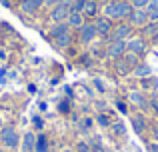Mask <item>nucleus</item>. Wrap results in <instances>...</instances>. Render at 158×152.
<instances>
[{
  "label": "nucleus",
  "mask_w": 158,
  "mask_h": 152,
  "mask_svg": "<svg viewBox=\"0 0 158 152\" xmlns=\"http://www.w3.org/2000/svg\"><path fill=\"white\" fill-rule=\"evenodd\" d=\"M126 50L132 52V54H140V52H144V40L140 38H130L126 42Z\"/></svg>",
  "instance_id": "12"
},
{
  "label": "nucleus",
  "mask_w": 158,
  "mask_h": 152,
  "mask_svg": "<svg viewBox=\"0 0 158 152\" xmlns=\"http://www.w3.org/2000/svg\"><path fill=\"white\" fill-rule=\"evenodd\" d=\"M132 126H134V130L138 134H142L144 130H146V120H144V116H134L132 118Z\"/></svg>",
  "instance_id": "17"
},
{
  "label": "nucleus",
  "mask_w": 158,
  "mask_h": 152,
  "mask_svg": "<svg viewBox=\"0 0 158 152\" xmlns=\"http://www.w3.org/2000/svg\"><path fill=\"white\" fill-rule=\"evenodd\" d=\"M134 62H136V54H128L126 56V60H118V70L122 72V74H126L128 70H130V66H134Z\"/></svg>",
  "instance_id": "13"
},
{
  "label": "nucleus",
  "mask_w": 158,
  "mask_h": 152,
  "mask_svg": "<svg viewBox=\"0 0 158 152\" xmlns=\"http://www.w3.org/2000/svg\"><path fill=\"white\" fill-rule=\"evenodd\" d=\"M22 150L24 152H34L36 150V136H34V132H26L22 136Z\"/></svg>",
  "instance_id": "10"
},
{
  "label": "nucleus",
  "mask_w": 158,
  "mask_h": 152,
  "mask_svg": "<svg viewBox=\"0 0 158 152\" xmlns=\"http://www.w3.org/2000/svg\"><path fill=\"white\" fill-rule=\"evenodd\" d=\"M150 152H158V142H152L150 144Z\"/></svg>",
  "instance_id": "28"
},
{
  "label": "nucleus",
  "mask_w": 158,
  "mask_h": 152,
  "mask_svg": "<svg viewBox=\"0 0 158 152\" xmlns=\"http://www.w3.org/2000/svg\"><path fill=\"white\" fill-rule=\"evenodd\" d=\"M96 14V2L94 0H88V2L84 4V8H82V16H94Z\"/></svg>",
  "instance_id": "19"
},
{
  "label": "nucleus",
  "mask_w": 158,
  "mask_h": 152,
  "mask_svg": "<svg viewBox=\"0 0 158 152\" xmlns=\"http://www.w3.org/2000/svg\"><path fill=\"white\" fill-rule=\"evenodd\" d=\"M0 60H6V52H2V50H0Z\"/></svg>",
  "instance_id": "33"
},
{
  "label": "nucleus",
  "mask_w": 158,
  "mask_h": 152,
  "mask_svg": "<svg viewBox=\"0 0 158 152\" xmlns=\"http://www.w3.org/2000/svg\"><path fill=\"white\" fill-rule=\"evenodd\" d=\"M94 84H96V88H98V90H104V86L100 84V80H94Z\"/></svg>",
  "instance_id": "31"
},
{
  "label": "nucleus",
  "mask_w": 158,
  "mask_h": 152,
  "mask_svg": "<svg viewBox=\"0 0 158 152\" xmlns=\"http://www.w3.org/2000/svg\"><path fill=\"white\" fill-rule=\"evenodd\" d=\"M96 120H98V124H100V126H104V128H106V126H110V118H108L106 114H100V116H98Z\"/></svg>",
  "instance_id": "22"
},
{
  "label": "nucleus",
  "mask_w": 158,
  "mask_h": 152,
  "mask_svg": "<svg viewBox=\"0 0 158 152\" xmlns=\"http://www.w3.org/2000/svg\"><path fill=\"white\" fill-rule=\"evenodd\" d=\"M128 98H130V102H134L136 106H142V108L146 106V100H144V96H142V94H138V92H132Z\"/></svg>",
  "instance_id": "20"
},
{
  "label": "nucleus",
  "mask_w": 158,
  "mask_h": 152,
  "mask_svg": "<svg viewBox=\"0 0 158 152\" xmlns=\"http://www.w3.org/2000/svg\"><path fill=\"white\" fill-rule=\"evenodd\" d=\"M66 24H68L70 28H80L82 24H84V16H82V12H74V10H70L68 18H66Z\"/></svg>",
  "instance_id": "9"
},
{
  "label": "nucleus",
  "mask_w": 158,
  "mask_h": 152,
  "mask_svg": "<svg viewBox=\"0 0 158 152\" xmlns=\"http://www.w3.org/2000/svg\"><path fill=\"white\" fill-rule=\"evenodd\" d=\"M42 4H44V0H22V2H20V8H22L24 12H28V14H34Z\"/></svg>",
  "instance_id": "11"
},
{
  "label": "nucleus",
  "mask_w": 158,
  "mask_h": 152,
  "mask_svg": "<svg viewBox=\"0 0 158 152\" xmlns=\"http://www.w3.org/2000/svg\"><path fill=\"white\" fill-rule=\"evenodd\" d=\"M62 152H72V150H62Z\"/></svg>",
  "instance_id": "35"
},
{
  "label": "nucleus",
  "mask_w": 158,
  "mask_h": 152,
  "mask_svg": "<svg viewBox=\"0 0 158 152\" xmlns=\"http://www.w3.org/2000/svg\"><path fill=\"white\" fill-rule=\"evenodd\" d=\"M128 20H130L132 26H146L148 20H150V16H148V12L144 10V8H134V10L130 12V16H128Z\"/></svg>",
  "instance_id": "3"
},
{
  "label": "nucleus",
  "mask_w": 158,
  "mask_h": 152,
  "mask_svg": "<svg viewBox=\"0 0 158 152\" xmlns=\"http://www.w3.org/2000/svg\"><path fill=\"white\" fill-rule=\"evenodd\" d=\"M124 52H126V42L124 40H110V44L106 48V54L110 58H120Z\"/></svg>",
  "instance_id": "5"
},
{
  "label": "nucleus",
  "mask_w": 158,
  "mask_h": 152,
  "mask_svg": "<svg viewBox=\"0 0 158 152\" xmlns=\"http://www.w3.org/2000/svg\"><path fill=\"white\" fill-rule=\"evenodd\" d=\"M36 152H48V140L44 134L36 136Z\"/></svg>",
  "instance_id": "18"
},
{
  "label": "nucleus",
  "mask_w": 158,
  "mask_h": 152,
  "mask_svg": "<svg viewBox=\"0 0 158 152\" xmlns=\"http://www.w3.org/2000/svg\"><path fill=\"white\" fill-rule=\"evenodd\" d=\"M148 16H150V20H158V10H154L152 14H148Z\"/></svg>",
  "instance_id": "30"
},
{
  "label": "nucleus",
  "mask_w": 158,
  "mask_h": 152,
  "mask_svg": "<svg viewBox=\"0 0 158 152\" xmlns=\"http://www.w3.org/2000/svg\"><path fill=\"white\" fill-rule=\"evenodd\" d=\"M0 152H2V150H0Z\"/></svg>",
  "instance_id": "36"
},
{
  "label": "nucleus",
  "mask_w": 158,
  "mask_h": 152,
  "mask_svg": "<svg viewBox=\"0 0 158 152\" xmlns=\"http://www.w3.org/2000/svg\"><path fill=\"white\" fill-rule=\"evenodd\" d=\"M130 34H132L130 24H118V26L110 32V36H112L110 40H124V38H130Z\"/></svg>",
  "instance_id": "7"
},
{
  "label": "nucleus",
  "mask_w": 158,
  "mask_h": 152,
  "mask_svg": "<svg viewBox=\"0 0 158 152\" xmlns=\"http://www.w3.org/2000/svg\"><path fill=\"white\" fill-rule=\"evenodd\" d=\"M96 36H98V32H96L94 22L92 24H82V26H80V40H82V42H92Z\"/></svg>",
  "instance_id": "8"
},
{
  "label": "nucleus",
  "mask_w": 158,
  "mask_h": 152,
  "mask_svg": "<svg viewBox=\"0 0 158 152\" xmlns=\"http://www.w3.org/2000/svg\"><path fill=\"white\" fill-rule=\"evenodd\" d=\"M154 138H158V128H154Z\"/></svg>",
  "instance_id": "34"
},
{
  "label": "nucleus",
  "mask_w": 158,
  "mask_h": 152,
  "mask_svg": "<svg viewBox=\"0 0 158 152\" xmlns=\"http://www.w3.org/2000/svg\"><path fill=\"white\" fill-rule=\"evenodd\" d=\"M154 10H158V0H150L148 6H146V12H148V14H152Z\"/></svg>",
  "instance_id": "23"
},
{
  "label": "nucleus",
  "mask_w": 158,
  "mask_h": 152,
  "mask_svg": "<svg viewBox=\"0 0 158 152\" xmlns=\"http://www.w3.org/2000/svg\"><path fill=\"white\" fill-rule=\"evenodd\" d=\"M112 130H114V134H118V136L126 134V126H124V122H114V124H112Z\"/></svg>",
  "instance_id": "21"
},
{
  "label": "nucleus",
  "mask_w": 158,
  "mask_h": 152,
  "mask_svg": "<svg viewBox=\"0 0 158 152\" xmlns=\"http://www.w3.org/2000/svg\"><path fill=\"white\" fill-rule=\"evenodd\" d=\"M134 76H138V78H148L152 74V70H150V66L148 64H138V66H134Z\"/></svg>",
  "instance_id": "15"
},
{
  "label": "nucleus",
  "mask_w": 158,
  "mask_h": 152,
  "mask_svg": "<svg viewBox=\"0 0 158 152\" xmlns=\"http://www.w3.org/2000/svg\"><path fill=\"white\" fill-rule=\"evenodd\" d=\"M62 2H64L66 6H70V8H72V6H74V2H76V0H62Z\"/></svg>",
  "instance_id": "29"
},
{
  "label": "nucleus",
  "mask_w": 158,
  "mask_h": 152,
  "mask_svg": "<svg viewBox=\"0 0 158 152\" xmlns=\"http://www.w3.org/2000/svg\"><path fill=\"white\" fill-rule=\"evenodd\" d=\"M118 110H122V112H126V104H122V102H118Z\"/></svg>",
  "instance_id": "32"
},
{
  "label": "nucleus",
  "mask_w": 158,
  "mask_h": 152,
  "mask_svg": "<svg viewBox=\"0 0 158 152\" xmlns=\"http://www.w3.org/2000/svg\"><path fill=\"white\" fill-rule=\"evenodd\" d=\"M132 10H134V6L130 2H126V0H114V2L104 6V16L110 20H122V18H128Z\"/></svg>",
  "instance_id": "1"
},
{
  "label": "nucleus",
  "mask_w": 158,
  "mask_h": 152,
  "mask_svg": "<svg viewBox=\"0 0 158 152\" xmlns=\"http://www.w3.org/2000/svg\"><path fill=\"white\" fill-rule=\"evenodd\" d=\"M34 126L36 128H42V120H40V118H34Z\"/></svg>",
  "instance_id": "27"
},
{
  "label": "nucleus",
  "mask_w": 158,
  "mask_h": 152,
  "mask_svg": "<svg viewBox=\"0 0 158 152\" xmlns=\"http://www.w3.org/2000/svg\"><path fill=\"white\" fill-rule=\"evenodd\" d=\"M70 42H72V36H70V32H66V34H60L58 38H54V44H56L58 48H66Z\"/></svg>",
  "instance_id": "16"
},
{
  "label": "nucleus",
  "mask_w": 158,
  "mask_h": 152,
  "mask_svg": "<svg viewBox=\"0 0 158 152\" xmlns=\"http://www.w3.org/2000/svg\"><path fill=\"white\" fill-rule=\"evenodd\" d=\"M62 0H44V4H46V6H56V4H60Z\"/></svg>",
  "instance_id": "25"
},
{
  "label": "nucleus",
  "mask_w": 158,
  "mask_h": 152,
  "mask_svg": "<svg viewBox=\"0 0 158 152\" xmlns=\"http://www.w3.org/2000/svg\"><path fill=\"white\" fill-rule=\"evenodd\" d=\"M68 14H70V6H66L64 2H60V4H56V6H52V12H50V18H52V22H64L66 18H68Z\"/></svg>",
  "instance_id": "4"
},
{
  "label": "nucleus",
  "mask_w": 158,
  "mask_h": 152,
  "mask_svg": "<svg viewBox=\"0 0 158 152\" xmlns=\"http://www.w3.org/2000/svg\"><path fill=\"white\" fill-rule=\"evenodd\" d=\"M66 32H70V26H68L66 22H58L56 26L50 30V38L54 40V38H58L60 34H66Z\"/></svg>",
  "instance_id": "14"
},
{
  "label": "nucleus",
  "mask_w": 158,
  "mask_h": 152,
  "mask_svg": "<svg viewBox=\"0 0 158 152\" xmlns=\"http://www.w3.org/2000/svg\"><path fill=\"white\" fill-rule=\"evenodd\" d=\"M94 26H96L98 36H108L112 32V22H110V18H106V16L96 18V20H94Z\"/></svg>",
  "instance_id": "6"
},
{
  "label": "nucleus",
  "mask_w": 158,
  "mask_h": 152,
  "mask_svg": "<svg viewBox=\"0 0 158 152\" xmlns=\"http://www.w3.org/2000/svg\"><path fill=\"white\" fill-rule=\"evenodd\" d=\"M148 2H150V0H132V6L134 8H146Z\"/></svg>",
  "instance_id": "24"
},
{
  "label": "nucleus",
  "mask_w": 158,
  "mask_h": 152,
  "mask_svg": "<svg viewBox=\"0 0 158 152\" xmlns=\"http://www.w3.org/2000/svg\"><path fill=\"white\" fill-rule=\"evenodd\" d=\"M0 140H2V144L6 146V148H16V146L20 144V136L12 126H4V128L0 130Z\"/></svg>",
  "instance_id": "2"
},
{
  "label": "nucleus",
  "mask_w": 158,
  "mask_h": 152,
  "mask_svg": "<svg viewBox=\"0 0 158 152\" xmlns=\"http://www.w3.org/2000/svg\"><path fill=\"white\" fill-rule=\"evenodd\" d=\"M78 152H88V146L84 142H78Z\"/></svg>",
  "instance_id": "26"
}]
</instances>
